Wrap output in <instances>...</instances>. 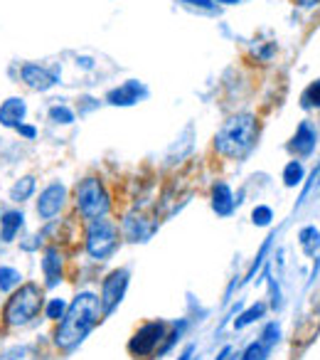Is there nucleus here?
I'll return each mask as SVG.
<instances>
[{
    "mask_svg": "<svg viewBox=\"0 0 320 360\" xmlns=\"http://www.w3.org/2000/svg\"><path fill=\"white\" fill-rule=\"evenodd\" d=\"M271 220H274V210L269 205H256L254 212H251V222L256 227H269Z\"/></svg>",
    "mask_w": 320,
    "mask_h": 360,
    "instance_id": "obj_22",
    "label": "nucleus"
},
{
    "mask_svg": "<svg viewBox=\"0 0 320 360\" xmlns=\"http://www.w3.org/2000/svg\"><path fill=\"white\" fill-rule=\"evenodd\" d=\"M145 94H148V91H145V86L140 84V82L131 79V82H126V84H121L119 89L109 91L106 101H109V104H114V106H131Z\"/></svg>",
    "mask_w": 320,
    "mask_h": 360,
    "instance_id": "obj_10",
    "label": "nucleus"
},
{
    "mask_svg": "<svg viewBox=\"0 0 320 360\" xmlns=\"http://www.w3.org/2000/svg\"><path fill=\"white\" fill-rule=\"evenodd\" d=\"M303 175H305L303 163H300V160H291V163L284 168V186H286V188L300 186V180H303Z\"/></svg>",
    "mask_w": 320,
    "mask_h": 360,
    "instance_id": "obj_18",
    "label": "nucleus"
},
{
    "mask_svg": "<svg viewBox=\"0 0 320 360\" xmlns=\"http://www.w3.org/2000/svg\"><path fill=\"white\" fill-rule=\"evenodd\" d=\"M74 198H76V207H79V212L89 222L104 217L111 207L109 195H106V191H104V186H101L99 178H84L81 180L74 191Z\"/></svg>",
    "mask_w": 320,
    "mask_h": 360,
    "instance_id": "obj_4",
    "label": "nucleus"
},
{
    "mask_svg": "<svg viewBox=\"0 0 320 360\" xmlns=\"http://www.w3.org/2000/svg\"><path fill=\"white\" fill-rule=\"evenodd\" d=\"M298 242H300V250H303L308 257H313L315 252L320 250V230L313 225L303 227V230L298 232Z\"/></svg>",
    "mask_w": 320,
    "mask_h": 360,
    "instance_id": "obj_16",
    "label": "nucleus"
},
{
    "mask_svg": "<svg viewBox=\"0 0 320 360\" xmlns=\"http://www.w3.org/2000/svg\"><path fill=\"white\" fill-rule=\"evenodd\" d=\"M182 3L190 8H197V11H205V13L217 11V3H212V0H182Z\"/></svg>",
    "mask_w": 320,
    "mask_h": 360,
    "instance_id": "obj_27",
    "label": "nucleus"
},
{
    "mask_svg": "<svg viewBox=\"0 0 320 360\" xmlns=\"http://www.w3.org/2000/svg\"><path fill=\"white\" fill-rule=\"evenodd\" d=\"M303 106H315V109H320V79L313 82V84H310L308 89H305Z\"/></svg>",
    "mask_w": 320,
    "mask_h": 360,
    "instance_id": "obj_23",
    "label": "nucleus"
},
{
    "mask_svg": "<svg viewBox=\"0 0 320 360\" xmlns=\"http://www.w3.org/2000/svg\"><path fill=\"white\" fill-rule=\"evenodd\" d=\"M22 220H25V217H22L20 210L3 212V215H0V227H3V230H0V240H3V242H13V240H15L18 230L22 227Z\"/></svg>",
    "mask_w": 320,
    "mask_h": 360,
    "instance_id": "obj_15",
    "label": "nucleus"
},
{
    "mask_svg": "<svg viewBox=\"0 0 320 360\" xmlns=\"http://www.w3.org/2000/svg\"><path fill=\"white\" fill-rule=\"evenodd\" d=\"M315 146H318V131L313 129L310 121H300L293 139H291V143H288V150L300 155V158H308V155H313Z\"/></svg>",
    "mask_w": 320,
    "mask_h": 360,
    "instance_id": "obj_9",
    "label": "nucleus"
},
{
    "mask_svg": "<svg viewBox=\"0 0 320 360\" xmlns=\"http://www.w3.org/2000/svg\"><path fill=\"white\" fill-rule=\"evenodd\" d=\"M42 271H45L47 286H57L62 281V257H60V252H57V247H50V250L45 252Z\"/></svg>",
    "mask_w": 320,
    "mask_h": 360,
    "instance_id": "obj_14",
    "label": "nucleus"
},
{
    "mask_svg": "<svg viewBox=\"0 0 320 360\" xmlns=\"http://www.w3.org/2000/svg\"><path fill=\"white\" fill-rule=\"evenodd\" d=\"M42 309V289L32 281L22 284L15 294L8 299L6 311H3V319L8 326H27L40 316Z\"/></svg>",
    "mask_w": 320,
    "mask_h": 360,
    "instance_id": "obj_3",
    "label": "nucleus"
},
{
    "mask_svg": "<svg viewBox=\"0 0 320 360\" xmlns=\"http://www.w3.org/2000/svg\"><path fill=\"white\" fill-rule=\"evenodd\" d=\"M116 247H119V227L111 220H104V217L91 220L89 230H86V252H89L91 259H109L116 252Z\"/></svg>",
    "mask_w": 320,
    "mask_h": 360,
    "instance_id": "obj_5",
    "label": "nucleus"
},
{
    "mask_svg": "<svg viewBox=\"0 0 320 360\" xmlns=\"http://www.w3.org/2000/svg\"><path fill=\"white\" fill-rule=\"evenodd\" d=\"M279 338H281V328L276 323H266V328H264V333H261V343H266L269 348H274L276 343H279Z\"/></svg>",
    "mask_w": 320,
    "mask_h": 360,
    "instance_id": "obj_24",
    "label": "nucleus"
},
{
    "mask_svg": "<svg viewBox=\"0 0 320 360\" xmlns=\"http://www.w3.org/2000/svg\"><path fill=\"white\" fill-rule=\"evenodd\" d=\"M264 314H266V304H261V301H259V304H251L249 309H246L244 314H241L239 319L234 321V328H236V330L246 328V326H251L254 321H259Z\"/></svg>",
    "mask_w": 320,
    "mask_h": 360,
    "instance_id": "obj_17",
    "label": "nucleus"
},
{
    "mask_svg": "<svg viewBox=\"0 0 320 360\" xmlns=\"http://www.w3.org/2000/svg\"><path fill=\"white\" fill-rule=\"evenodd\" d=\"M212 210L222 217H229L234 212V195H232V188L227 183H217L212 188Z\"/></svg>",
    "mask_w": 320,
    "mask_h": 360,
    "instance_id": "obj_13",
    "label": "nucleus"
},
{
    "mask_svg": "<svg viewBox=\"0 0 320 360\" xmlns=\"http://www.w3.org/2000/svg\"><path fill=\"white\" fill-rule=\"evenodd\" d=\"M126 289H128V271L126 269H116L106 276L104 284H101V296H99L104 314H111L124 301Z\"/></svg>",
    "mask_w": 320,
    "mask_h": 360,
    "instance_id": "obj_7",
    "label": "nucleus"
},
{
    "mask_svg": "<svg viewBox=\"0 0 320 360\" xmlns=\"http://www.w3.org/2000/svg\"><path fill=\"white\" fill-rule=\"evenodd\" d=\"M65 200H67V188L62 186V183H52V186H47L45 191L40 193V200H37V215H40L42 220H52V217L62 210Z\"/></svg>",
    "mask_w": 320,
    "mask_h": 360,
    "instance_id": "obj_8",
    "label": "nucleus"
},
{
    "mask_svg": "<svg viewBox=\"0 0 320 360\" xmlns=\"http://www.w3.org/2000/svg\"><path fill=\"white\" fill-rule=\"evenodd\" d=\"M18 131H20V134L22 136H25V139H35V136H37V131L35 129H32V126H18Z\"/></svg>",
    "mask_w": 320,
    "mask_h": 360,
    "instance_id": "obj_28",
    "label": "nucleus"
},
{
    "mask_svg": "<svg viewBox=\"0 0 320 360\" xmlns=\"http://www.w3.org/2000/svg\"><path fill=\"white\" fill-rule=\"evenodd\" d=\"M318 3L320 0H295V6H300V8H315Z\"/></svg>",
    "mask_w": 320,
    "mask_h": 360,
    "instance_id": "obj_29",
    "label": "nucleus"
},
{
    "mask_svg": "<svg viewBox=\"0 0 320 360\" xmlns=\"http://www.w3.org/2000/svg\"><path fill=\"white\" fill-rule=\"evenodd\" d=\"M25 111H27L25 101L13 96V99L3 101V106H0V124L18 129V126L22 124V119H25Z\"/></svg>",
    "mask_w": 320,
    "mask_h": 360,
    "instance_id": "obj_12",
    "label": "nucleus"
},
{
    "mask_svg": "<svg viewBox=\"0 0 320 360\" xmlns=\"http://www.w3.org/2000/svg\"><path fill=\"white\" fill-rule=\"evenodd\" d=\"M256 136H259V124L254 116L236 114L229 121H225V126L220 129L215 139V148L225 158H244L254 148Z\"/></svg>",
    "mask_w": 320,
    "mask_h": 360,
    "instance_id": "obj_2",
    "label": "nucleus"
},
{
    "mask_svg": "<svg viewBox=\"0 0 320 360\" xmlns=\"http://www.w3.org/2000/svg\"><path fill=\"white\" fill-rule=\"evenodd\" d=\"M104 316L101 309V299L91 291H81L69 306H67L65 316H62V323L55 333V343L62 350H72L91 333L96 323Z\"/></svg>",
    "mask_w": 320,
    "mask_h": 360,
    "instance_id": "obj_1",
    "label": "nucleus"
},
{
    "mask_svg": "<svg viewBox=\"0 0 320 360\" xmlns=\"http://www.w3.org/2000/svg\"><path fill=\"white\" fill-rule=\"evenodd\" d=\"M32 193H35V178H32V175H27V178L18 180L15 186H13L11 198L15 202H22V200H27V198H30Z\"/></svg>",
    "mask_w": 320,
    "mask_h": 360,
    "instance_id": "obj_19",
    "label": "nucleus"
},
{
    "mask_svg": "<svg viewBox=\"0 0 320 360\" xmlns=\"http://www.w3.org/2000/svg\"><path fill=\"white\" fill-rule=\"evenodd\" d=\"M50 119L55 121V124H72V121H74V114H72L67 106H52Z\"/></svg>",
    "mask_w": 320,
    "mask_h": 360,
    "instance_id": "obj_25",
    "label": "nucleus"
},
{
    "mask_svg": "<svg viewBox=\"0 0 320 360\" xmlns=\"http://www.w3.org/2000/svg\"><path fill=\"white\" fill-rule=\"evenodd\" d=\"M215 3H222V6H236L239 0H215Z\"/></svg>",
    "mask_w": 320,
    "mask_h": 360,
    "instance_id": "obj_31",
    "label": "nucleus"
},
{
    "mask_svg": "<svg viewBox=\"0 0 320 360\" xmlns=\"http://www.w3.org/2000/svg\"><path fill=\"white\" fill-rule=\"evenodd\" d=\"M192 355H195V345H187L185 353L180 355V360H192Z\"/></svg>",
    "mask_w": 320,
    "mask_h": 360,
    "instance_id": "obj_30",
    "label": "nucleus"
},
{
    "mask_svg": "<svg viewBox=\"0 0 320 360\" xmlns=\"http://www.w3.org/2000/svg\"><path fill=\"white\" fill-rule=\"evenodd\" d=\"M229 353H232V348H225V350H222V353H220V358H217V360H225Z\"/></svg>",
    "mask_w": 320,
    "mask_h": 360,
    "instance_id": "obj_32",
    "label": "nucleus"
},
{
    "mask_svg": "<svg viewBox=\"0 0 320 360\" xmlns=\"http://www.w3.org/2000/svg\"><path fill=\"white\" fill-rule=\"evenodd\" d=\"M269 350L271 348L266 343H261V340H254V343L246 345V350L241 353L239 360H266V358H269Z\"/></svg>",
    "mask_w": 320,
    "mask_h": 360,
    "instance_id": "obj_21",
    "label": "nucleus"
},
{
    "mask_svg": "<svg viewBox=\"0 0 320 360\" xmlns=\"http://www.w3.org/2000/svg\"><path fill=\"white\" fill-rule=\"evenodd\" d=\"M22 79H25L27 86H32V89H50V86L57 84V75L52 70H47V67H40V65H25L22 67Z\"/></svg>",
    "mask_w": 320,
    "mask_h": 360,
    "instance_id": "obj_11",
    "label": "nucleus"
},
{
    "mask_svg": "<svg viewBox=\"0 0 320 360\" xmlns=\"http://www.w3.org/2000/svg\"><path fill=\"white\" fill-rule=\"evenodd\" d=\"M65 311H67L65 299H52L50 304H47V319H50V321H60L62 316H65Z\"/></svg>",
    "mask_w": 320,
    "mask_h": 360,
    "instance_id": "obj_26",
    "label": "nucleus"
},
{
    "mask_svg": "<svg viewBox=\"0 0 320 360\" xmlns=\"http://www.w3.org/2000/svg\"><path fill=\"white\" fill-rule=\"evenodd\" d=\"M168 338V323L166 321H148L133 333L128 340V353L133 358H150L155 350H160V343Z\"/></svg>",
    "mask_w": 320,
    "mask_h": 360,
    "instance_id": "obj_6",
    "label": "nucleus"
},
{
    "mask_svg": "<svg viewBox=\"0 0 320 360\" xmlns=\"http://www.w3.org/2000/svg\"><path fill=\"white\" fill-rule=\"evenodd\" d=\"M20 271L13 269V266H0V291H13L20 284Z\"/></svg>",
    "mask_w": 320,
    "mask_h": 360,
    "instance_id": "obj_20",
    "label": "nucleus"
}]
</instances>
